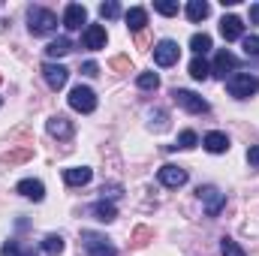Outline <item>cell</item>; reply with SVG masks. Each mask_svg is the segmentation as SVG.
<instances>
[{"label": "cell", "mask_w": 259, "mask_h": 256, "mask_svg": "<svg viewBox=\"0 0 259 256\" xmlns=\"http://www.w3.org/2000/svg\"><path fill=\"white\" fill-rule=\"evenodd\" d=\"M226 88H229V94H232L235 100H250L259 91V78L253 72H235V75H229Z\"/></svg>", "instance_id": "obj_2"}, {"label": "cell", "mask_w": 259, "mask_h": 256, "mask_svg": "<svg viewBox=\"0 0 259 256\" xmlns=\"http://www.w3.org/2000/svg\"><path fill=\"white\" fill-rule=\"evenodd\" d=\"M172 97H175V103H178L181 109H187L190 115H202V112H208V103H205L199 94H193V91H184V88H178Z\"/></svg>", "instance_id": "obj_5"}, {"label": "cell", "mask_w": 259, "mask_h": 256, "mask_svg": "<svg viewBox=\"0 0 259 256\" xmlns=\"http://www.w3.org/2000/svg\"><path fill=\"white\" fill-rule=\"evenodd\" d=\"M91 211H94V217H97L100 223H112V220L118 217V208H115L112 202H106V199H100V202H97Z\"/></svg>", "instance_id": "obj_18"}, {"label": "cell", "mask_w": 259, "mask_h": 256, "mask_svg": "<svg viewBox=\"0 0 259 256\" xmlns=\"http://www.w3.org/2000/svg\"><path fill=\"white\" fill-rule=\"evenodd\" d=\"M244 55H259V36H244Z\"/></svg>", "instance_id": "obj_31"}, {"label": "cell", "mask_w": 259, "mask_h": 256, "mask_svg": "<svg viewBox=\"0 0 259 256\" xmlns=\"http://www.w3.org/2000/svg\"><path fill=\"white\" fill-rule=\"evenodd\" d=\"M247 163L259 169V145H250V148H247Z\"/></svg>", "instance_id": "obj_32"}, {"label": "cell", "mask_w": 259, "mask_h": 256, "mask_svg": "<svg viewBox=\"0 0 259 256\" xmlns=\"http://www.w3.org/2000/svg\"><path fill=\"white\" fill-rule=\"evenodd\" d=\"M69 52H72V42H69L66 36H58V39L49 42V49H46L49 58H64V55H69Z\"/></svg>", "instance_id": "obj_22"}, {"label": "cell", "mask_w": 259, "mask_h": 256, "mask_svg": "<svg viewBox=\"0 0 259 256\" xmlns=\"http://www.w3.org/2000/svg\"><path fill=\"white\" fill-rule=\"evenodd\" d=\"M235 69H238V58H235L232 52L220 49V52L214 55V64H211V75H217V78H226V72H235Z\"/></svg>", "instance_id": "obj_9"}, {"label": "cell", "mask_w": 259, "mask_h": 256, "mask_svg": "<svg viewBox=\"0 0 259 256\" xmlns=\"http://www.w3.org/2000/svg\"><path fill=\"white\" fill-rule=\"evenodd\" d=\"M100 15L103 18H118L121 15V6L115 0H106V3H100Z\"/></svg>", "instance_id": "obj_29"}, {"label": "cell", "mask_w": 259, "mask_h": 256, "mask_svg": "<svg viewBox=\"0 0 259 256\" xmlns=\"http://www.w3.org/2000/svg\"><path fill=\"white\" fill-rule=\"evenodd\" d=\"M42 78L52 91H61L66 84V78H69V69L61 64H42Z\"/></svg>", "instance_id": "obj_12"}, {"label": "cell", "mask_w": 259, "mask_h": 256, "mask_svg": "<svg viewBox=\"0 0 259 256\" xmlns=\"http://www.w3.org/2000/svg\"><path fill=\"white\" fill-rule=\"evenodd\" d=\"M81 72H84V75H97V72H100V66L94 64V61H88V64H81Z\"/></svg>", "instance_id": "obj_33"}, {"label": "cell", "mask_w": 259, "mask_h": 256, "mask_svg": "<svg viewBox=\"0 0 259 256\" xmlns=\"http://www.w3.org/2000/svg\"><path fill=\"white\" fill-rule=\"evenodd\" d=\"M81 24H88V9L81 3H69L64 9V27L66 30H78Z\"/></svg>", "instance_id": "obj_13"}, {"label": "cell", "mask_w": 259, "mask_h": 256, "mask_svg": "<svg viewBox=\"0 0 259 256\" xmlns=\"http://www.w3.org/2000/svg\"><path fill=\"white\" fill-rule=\"evenodd\" d=\"M220 253H223V256H247V250H244L238 241H232V238H223V241H220Z\"/></svg>", "instance_id": "obj_27"}, {"label": "cell", "mask_w": 259, "mask_h": 256, "mask_svg": "<svg viewBox=\"0 0 259 256\" xmlns=\"http://www.w3.org/2000/svg\"><path fill=\"white\" fill-rule=\"evenodd\" d=\"M145 24H148V12H145L142 6L127 9V27L133 30V33H142V30H145Z\"/></svg>", "instance_id": "obj_17"}, {"label": "cell", "mask_w": 259, "mask_h": 256, "mask_svg": "<svg viewBox=\"0 0 259 256\" xmlns=\"http://www.w3.org/2000/svg\"><path fill=\"white\" fill-rule=\"evenodd\" d=\"M202 145H205V151H211V154H226V151H229V139H226V133H220V130H211V133L202 139Z\"/></svg>", "instance_id": "obj_14"}, {"label": "cell", "mask_w": 259, "mask_h": 256, "mask_svg": "<svg viewBox=\"0 0 259 256\" xmlns=\"http://www.w3.org/2000/svg\"><path fill=\"white\" fill-rule=\"evenodd\" d=\"M178 58H181V49H178V42H172V39H163V42H157V46H154V61H157L160 66L178 64Z\"/></svg>", "instance_id": "obj_7"}, {"label": "cell", "mask_w": 259, "mask_h": 256, "mask_svg": "<svg viewBox=\"0 0 259 256\" xmlns=\"http://www.w3.org/2000/svg\"><path fill=\"white\" fill-rule=\"evenodd\" d=\"M42 253H49V256L64 253V238L61 235H46L42 238Z\"/></svg>", "instance_id": "obj_24"}, {"label": "cell", "mask_w": 259, "mask_h": 256, "mask_svg": "<svg viewBox=\"0 0 259 256\" xmlns=\"http://www.w3.org/2000/svg\"><path fill=\"white\" fill-rule=\"evenodd\" d=\"M154 9H157L160 15H178V3H172V0H157Z\"/></svg>", "instance_id": "obj_30"}, {"label": "cell", "mask_w": 259, "mask_h": 256, "mask_svg": "<svg viewBox=\"0 0 259 256\" xmlns=\"http://www.w3.org/2000/svg\"><path fill=\"white\" fill-rule=\"evenodd\" d=\"M136 84H139L142 91H157V88H160V75H157V72H139V75H136Z\"/></svg>", "instance_id": "obj_25"}, {"label": "cell", "mask_w": 259, "mask_h": 256, "mask_svg": "<svg viewBox=\"0 0 259 256\" xmlns=\"http://www.w3.org/2000/svg\"><path fill=\"white\" fill-rule=\"evenodd\" d=\"M220 36L226 42H235V39H244V21L238 15H223L220 21Z\"/></svg>", "instance_id": "obj_10"}, {"label": "cell", "mask_w": 259, "mask_h": 256, "mask_svg": "<svg viewBox=\"0 0 259 256\" xmlns=\"http://www.w3.org/2000/svg\"><path fill=\"white\" fill-rule=\"evenodd\" d=\"M157 178H160V184L163 187H169V190H178V187H184L187 184V172L181 169V166H163L160 172H157Z\"/></svg>", "instance_id": "obj_8"}, {"label": "cell", "mask_w": 259, "mask_h": 256, "mask_svg": "<svg viewBox=\"0 0 259 256\" xmlns=\"http://www.w3.org/2000/svg\"><path fill=\"white\" fill-rule=\"evenodd\" d=\"M199 145V136H196L193 130H184L181 136H178V142L172 145V148H181V151H190V148H196Z\"/></svg>", "instance_id": "obj_26"}, {"label": "cell", "mask_w": 259, "mask_h": 256, "mask_svg": "<svg viewBox=\"0 0 259 256\" xmlns=\"http://www.w3.org/2000/svg\"><path fill=\"white\" fill-rule=\"evenodd\" d=\"M15 190L21 193L24 199H33V202H42V196H46L42 181H36V178H24V181H18V187H15Z\"/></svg>", "instance_id": "obj_15"}, {"label": "cell", "mask_w": 259, "mask_h": 256, "mask_svg": "<svg viewBox=\"0 0 259 256\" xmlns=\"http://www.w3.org/2000/svg\"><path fill=\"white\" fill-rule=\"evenodd\" d=\"M49 133L58 136V139H69L72 136V124L66 121L64 115H55V118H49Z\"/></svg>", "instance_id": "obj_19"}, {"label": "cell", "mask_w": 259, "mask_h": 256, "mask_svg": "<svg viewBox=\"0 0 259 256\" xmlns=\"http://www.w3.org/2000/svg\"><path fill=\"white\" fill-rule=\"evenodd\" d=\"M69 109H75V112H81V115H91V112L97 109V94H94L91 88H84V84H75V88L69 91Z\"/></svg>", "instance_id": "obj_3"}, {"label": "cell", "mask_w": 259, "mask_h": 256, "mask_svg": "<svg viewBox=\"0 0 259 256\" xmlns=\"http://www.w3.org/2000/svg\"><path fill=\"white\" fill-rule=\"evenodd\" d=\"M199 199L205 202V211L208 217H217L226 205V193H220L217 187H199Z\"/></svg>", "instance_id": "obj_6"}, {"label": "cell", "mask_w": 259, "mask_h": 256, "mask_svg": "<svg viewBox=\"0 0 259 256\" xmlns=\"http://www.w3.org/2000/svg\"><path fill=\"white\" fill-rule=\"evenodd\" d=\"M250 24H259V3L250 6Z\"/></svg>", "instance_id": "obj_34"}, {"label": "cell", "mask_w": 259, "mask_h": 256, "mask_svg": "<svg viewBox=\"0 0 259 256\" xmlns=\"http://www.w3.org/2000/svg\"><path fill=\"white\" fill-rule=\"evenodd\" d=\"M81 238H84V250H88V256H118L115 244H112L109 238L97 235V232H81Z\"/></svg>", "instance_id": "obj_4"}, {"label": "cell", "mask_w": 259, "mask_h": 256, "mask_svg": "<svg viewBox=\"0 0 259 256\" xmlns=\"http://www.w3.org/2000/svg\"><path fill=\"white\" fill-rule=\"evenodd\" d=\"M208 12H211V6H208L205 0H190V3H187V18H190L193 24L205 21V18H208Z\"/></svg>", "instance_id": "obj_20"}, {"label": "cell", "mask_w": 259, "mask_h": 256, "mask_svg": "<svg viewBox=\"0 0 259 256\" xmlns=\"http://www.w3.org/2000/svg\"><path fill=\"white\" fill-rule=\"evenodd\" d=\"M81 42H84V49H91V52H100V49H106V42H109V36H106V27H103V24H88V27H84V36H81Z\"/></svg>", "instance_id": "obj_11"}, {"label": "cell", "mask_w": 259, "mask_h": 256, "mask_svg": "<svg viewBox=\"0 0 259 256\" xmlns=\"http://www.w3.org/2000/svg\"><path fill=\"white\" fill-rule=\"evenodd\" d=\"M190 75H193L196 81H205V78L211 75V66H208V61H205V58H193V61H190Z\"/></svg>", "instance_id": "obj_23"}, {"label": "cell", "mask_w": 259, "mask_h": 256, "mask_svg": "<svg viewBox=\"0 0 259 256\" xmlns=\"http://www.w3.org/2000/svg\"><path fill=\"white\" fill-rule=\"evenodd\" d=\"M190 49L196 52V58H205L211 52V36L208 33H193L190 36Z\"/></svg>", "instance_id": "obj_21"}, {"label": "cell", "mask_w": 259, "mask_h": 256, "mask_svg": "<svg viewBox=\"0 0 259 256\" xmlns=\"http://www.w3.org/2000/svg\"><path fill=\"white\" fill-rule=\"evenodd\" d=\"M94 178V172L88 166H72V169H64V181L69 187H84L88 181Z\"/></svg>", "instance_id": "obj_16"}, {"label": "cell", "mask_w": 259, "mask_h": 256, "mask_svg": "<svg viewBox=\"0 0 259 256\" xmlns=\"http://www.w3.org/2000/svg\"><path fill=\"white\" fill-rule=\"evenodd\" d=\"M27 27H30V33L33 36H46V33H52L55 27H58V15L52 12V9H46V6H33L30 12H27Z\"/></svg>", "instance_id": "obj_1"}, {"label": "cell", "mask_w": 259, "mask_h": 256, "mask_svg": "<svg viewBox=\"0 0 259 256\" xmlns=\"http://www.w3.org/2000/svg\"><path fill=\"white\" fill-rule=\"evenodd\" d=\"M0 256H36V253H33V250H27V247H21L18 241H9V244H3Z\"/></svg>", "instance_id": "obj_28"}]
</instances>
